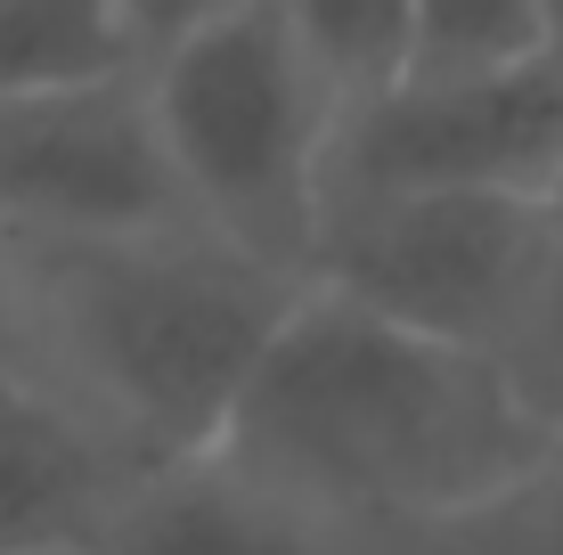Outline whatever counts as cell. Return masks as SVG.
Listing matches in <instances>:
<instances>
[{"label":"cell","instance_id":"obj_11","mask_svg":"<svg viewBox=\"0 0 563 555\" xmlns=\"http://www.w3.org/2000/svg\"><path fill=\"white\" fill-rule=\"evenodd\" d=\"M409 33H417L409 74H474V66L555 57L548 0H409Z\"/></svg>","mask_w":563,"mask_h":555},{"label":"cell","instance_id":"obj_9","mask_svg":"<svg viewBox=\"0 0 563 555\" xmlns=\"http://www.w3.org/2000/svg\"><path fill=\"white\" fill-rule=\"evenodd\" d=\"M131 33L114 0H0V99L49 82L131 74Z\"/></svg>","mask_w":563,"mask_h":555},{"label":"cell","instance_id":"obj_10","mask_svg":"<svg viewBox=\"0 0 563 555\" xmlns=\"http://www.w3.org/2000/svg\"><path fill=\"white\" fill-rule=\"evenodd\" d=\"M295 25V42L310 49V66L343 90V114L376 90H393L417 66V33H409V0H269Z\"/></svg>","mask_w":563,"mask_h":555},{"label":"cell","instance_id":"obj_1","mask_svg":"<svg viewBox=\"0 0 563 555\" xmlns=\"http://www.w3.org/2000/svg\"><path fill=\"white\" fill-rule=\"evenodd\" d=\"M212 457L384 555L507 507L563 457V433L507 359L302 286Z\"/></svg>","mask_w":563,"mask_h":555},{"label":"cell","instance_id":"obj_7","mask_svg":"<svg viewBox=\"0 0 563 555\" xmlns=\"http://www.w3.org/2000/svg\"><path fill=\"white\" fill-rule=\"evenodd\" d=\"M147 474V457L49 368H0V547L9 555H99Z\"/></svg>","mask_w":563,"mask_h":555},{"label":"cell","instance_id":"obj_2","mask_svg":"<svg viewBox=\"0 0 563 555\" xmlns=\"http://www.w3.org/2000/svg\"><path fill=\"white\" fill-rule=\"evenodd\" d=\"M16 254L33 295V368L90 400L147 466H197L229 442L245 385L310 286L205 221Z\"/></svg>","mask_w":563,"mask_h":555},{"label":"cell","instance_id":"obj_6","mask_svg":"<svg viewBox=\"0 0 563 555\" xmlns=\"http://www.w3.org/2000/svg\"><path fill=\"white\" fill-rule=\"evenodd\" d=\"M164 221H188V204L140 66L0 99V237L74 245Z\"/></svg>","mask_w":563,"mask_h":555},{"label":"cell","instance_id":"obj_15","mask_svg":"<svg viewBox=\"0 0 563 555\" xmlns=\"http://www.w3.org/2000/svg\"><path fill=\"white\" fill-rule=\"evenodd\" d=\"M0 368H33V295L16 237H0Z\"/></svg>","mask_w":563,"mask_h":555},{"label":"cell","instance_id":"obj_16","mask_svg":"<svg viewBox=\"0 0 563 555\" xmlns=\"http://www.w3.org/2000/svg\"><path fill=\"white\" fill-rule=\"evenodd\" d=\"M548 42H555V57H563V0H548Z\"/></svg>","mask_w":563,"mask_h":555},{"label":"cell","instance_id":"obj_3","mask_svg":"<svg viewBox=\"0 0 563 555\" xmlns=\"http://www.w3.org/2000/svg\"><path fill=\"white\" fill-rule=\"evenodd\" d=\"M140 74L155 90L188 221L245 245L269 270L310 278L335 188L343 90L310 66L295 25L262 0Z\"/></svg>","mask_w":563,"mask_h":555},{"label":"cell","instance_id":"obj_8","mask_svg":"<svg viewBox=\"0 0 563 555\" xmlns=\"http://www.w3.org/2000/svg\"><path fill=\"white\" fill-rule=\"evenodd\" d=\"M99 555H367L335 523L286 507L278 490L245 482L221 457L197 466H155L140 499L114 514Z\"/></svg>","mask_w":563,"mask_h":555},{"label":"cell","instance_id":"obj_5","mask_svg":"<svg viewBox=\"0 0 563 555\" xmlns=\"http://www.w3.org/2000/svg\"><path fill=\"white\" fill-rule=\"evenodd\" d=\"M563 180V57L400 74L335 140V197H548Z\"/></svg>","mask_w":563,"mask_h":555},{"label":"cell","instance_id":"obj_13","mask_svg":"<svg viewBox=\"0 0 563 555\" xmlns=\"http://www.w3.org/2000/svg\"><path fill=\"white\" fill-rule=\"evenodd\" d=\"M515 385L531 392V409L563 433V180L548 188V262H539V302H531V328L515 343Z\"/></svg>","mask_w":563,"mask_h":555},{"label":"cell","instance_id":"obj_12","mask_svg":"<svg viewBox=\"0 0 563 555\" xmlns=\"http://www.w3.org/2000/svg\"><path fill=\"white\" fill-rule=\"evenodd\" d=\"M384 555H563V457L531 490H515L507 507L474 514V523H457V531H433V540L384 547Z\"/></svg>","mask_w":563,"mask_h":555},{"label":"cell","instance_id":"obj_4","mask_svg":"<svg viewBox=\"0 0 563 555\" xmlns=\"http://www.w3.org/2000/svg\"><path fill=\"white\" fill-rule=\"evenodd\" d=\"M548 262V197H335L310 286L409 335L515 359Z\"/></svg>","mask_w":563,"mask_h":555},{"label":"cell","instance_id":"obj_14","mask_svg":"<svg viewBox=\"0 0 563 555\" xmlns=\"http://www.w3.org/2000/svg\"><path fill=\"white\" fill-rule=\"evenodd\" d=\"M114 9H123L131 57H140V66H155V57L188 49L197 33L229 25V16H245V9H262V0H114Z\"/></svg>","mask_w":563,"mask_h":555},{"label":"cell","instance_id":"obj_17","mask_svg":"<svg viewBox=\"0 0 563 555\" xmlns=\"http://www.w3.org/2000/svg\"><path fill=\"white\" fill-rule=\"evenodd\" d=\"M0 555H9V547H0Z\"/></svg>","mask_w":563,"mask_h":555}]
</instances>
